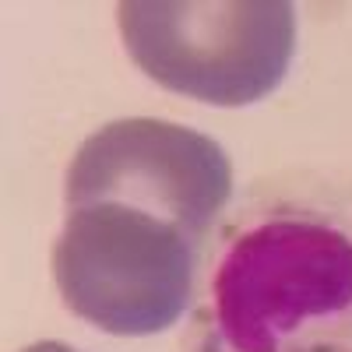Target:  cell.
Here are the masks:
<instances>
[{
  "label": "cell",
  "mask_w": 352,
  "mask_h": 352,
  "mask_svg": "<svg viewBox=\"0 0 352 352\" xmlns=\"http://www.w3.org/2000/svg\"><path fill=\"white\" fill-rule=\"evenodd\" d=\"M25 352H78V349H71L64 342H36V345H28Z\"/></svg>",
  "instance_id": "cell-4"
},
{
  "label": "cell",
  "mask_w": 352,
  "mask_h": 352,
  "mask_svg": "<svg viewBox=\"0 0 352 352\" xmlns=\"http://www.w3.org/2000/svg\"><path fill=\"white\" fill-rule=\"evenodd\" d=\"M116 18L144 74L208 106L268 99L296 53L289 0H124Z\"/></svg>",
  "instance_id": "cell-3"
},
{
  "label": "cell",
  "mask_w": 352,
  "mask_h": 352,
  "mask_svg": "<svg viewBox=\"0 0 352 352\" xmlns=\"http://www.w3.org/2000/svg\"><path fill=\"white\" fill-rule=\"evenodd\" d=\"M53 243L64 303L109 335H159L194 300L201 257L232 197L219 141L127 116L88 134L67 169Z\"/></svg>",
  "instance_id": "cell-1"
},
{
  "label": "cell",
  "mask_w": 352,
  "mask_h": 352,
  "mask_svg": "<svg viewBox=\"0 0 352 352\" xmlns=\"http://www.w3.org/2000/svg\"><path fill=\"white\" fill-rule=\"evenodd\" d=\"M184 352H352V176L289 169L222 212Z\"/></svg>",
  "instance_id": "cell-2"
}]
</instances>
